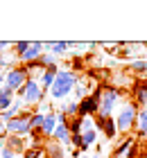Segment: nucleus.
Here are the masks:
<instances>
[{
    "label": "nucleus",
    "instance_id": "obj_5",
    "mask_svg": "<svg viewBox=\"0 0 147 158\" xmlns=\"http://www.w3.org/2000/svg\"><path fill=\"white\" fill-rule=\"evenodd\" d=\"M122 95H124V90L118 88V86H104V93H102V99H100V115L113 118V111L118 109Z\"/></svg>",
    "mask_w": 147,
    "mask_h": 158
},
{
    "label": "nucleus",
    "instance_id": "obj_12",
    "mask_svg": "<svg viewBox=\"0 0 147 158\" xmlns=\"http://www.w3.org/2000/svg\"><path fill=\"white\" fill-rule=\"evenodd\" d=\"M43 158H66V147L50 138L45 142V149H43Z\"/></svg>",
    "mask_w": 147,
    "mask_h": 158
},
{
    "label": "nucleus",
    "instance_id": "obj_1",
    "mask_svg": "<svg viewBox=\"0 0 147 158\" xmlns=\"http://www.w3.org/2000/svg\"><path fill=\"white\" fill-rule=\"evenodd\" d=\"M79 81V77L77 73H72V70H59L57 73V79H54V84L50 86V90H48V95L54 99V102H63L68 95H72V90H75V86Z\"/></svg>",
    "mask_w": 147,
    "mask_h": 158
},
{
    "label": "nucleus",
    "instance_id": "obj_16",
    "mask_svg": "<svg viewBox=\"0 0 147 158\" xmlns=\"http://www.w3.org/2000/svg\"><path fill=\"white\" fill-rule=\"evenodd\" d=\"M52 140H57L59 145H63V147H70V131H68V124H57L54 133H52Z\"/></svg>",
    "mask_w": 147,
    "mask_h": 158
},
{
    "label": "nucleus",
    "instance_id": "obj_26",
    "mask_svg": "<svg viewBox=\"0 0 147 158\" xmlns=\"http://www.w3.org/2000/svg\"><path fill=\"white\" fill-rule=\"evenodd\" d=\"M57 59H59V56H54L52 52H43L39 56V66L41 68H52V66H57Z\"/></svg>",
    "mask_w": 147,
    "mask_h": 158
},
{
    "label": "nucleus",
    "instance_id": "obj_2",
    "mask_svg": "<svg viewBox=\"0 0 147 158\" xmlns=\"http://www.w3.org/2000/svg\"><path fill=\"white\" fill-rule=\"evenodd\" d=\"M138 149H141V138L134 133H122V135H118V140L113 145L111 158H141Z\"/></svg>",
    "mask_w": 147,
    "mask_h": 158
},
{
    "label": "nucleus",
    "instance_id": "obj_21",
    "mask_svg": "<svg viewBox=\"0 0 147 158\" xmlns=\"http://www.w3.org/2000/svg\"><path fill=\"white\" fill-rule=\"evenodd\" d=\"M57 111H63L68 118H77L79 115V102H75V99H70V102H66V104H61Z\"/></svg>",
    "mask_w": 147,
    "mask_h": 158
},
{
    "label": "nucleus",
    "instance_id": "obj_24",
    "mask_svg": "<svg viewBox=\"0 0 147 158\" xmlns=\"http://www.w3.org/2000/svg\"><path fill=\"white\" fill-rule=\"evenodd\" d=\"M97 129H88V131H84L82 133V138H84V147H86V152H88V149H91L93 145H95V142H97Z\"/></svg>",
    "mask_w": 147,
    "mask_h": 158
},
{
    "label": "nucleus",
    "instance_id": "obj_32",
    "mask_svg": "<svg viewBox=\"0 0 147 158\" xmlns=\"http://www.w3.org/2000/svg\"><path fill=\"white\" fill-rule=\"evenodd\" d=\"M79 158H100L97 154H95V156H79Z\"/></svg>",
    "mask_w": 147,
    "mask_h": 158
},
{
    "label": "nucleus",
    "instance_id": "obj_29",
    "mask_svg": "<svg viewBox=\"0 0 147 158\" xmlns=\"http://www.w3.org/2000/svg\"><path fill=\"white\" fill-rule=\"evenodd\" d=\"M0 158H16V154H14L9 147H5V145H2V147H0Z\"/></svg>",
    "mask_w": 147,
    "mask_h": 158
},
{
    "label": "nucleus",
    "instance_id": "obj_15",
    "mask_svg": "<svg viewBox=\"0 0 147 158\" xmlns=\"http://www.w3.org/2000/svg\"><path fill=\"white\" fill-rule=\"evenodd\" d=\"M54 129H57V111H50V113H45V122H43V129H41L43 138L50 140L52 133H54Z\"/></svg>",
    "mask_w": 147,
    "mask_h": 158
},
{
    "label": "nucleus",
    "instance_id": "obj_27",
    "mask_svg": "<svg viewBox=\"0 0 147 158\" xmlns=\"http://www.w3.org/2000/svg\"><path fill=\"white\" fill-rule=\"evenodd\" d=\"M84 97H88V88H86V84L82 81V79H79L75 90H72V99H75V102H82Z\"/></svg>",
    "mask_w": 147,
    "mask_h": 158
},
{
    "label": "nucleus",
    "instance_id": "obj_31",
    "mask_svg": "<svg viewBox=\"0 0 147 158\" xmlns=\"http://www.w3.org/2000/svg\"><path fill=\"white\" fill-rule=\"evenodd\" d=\"M5 75L7 73H0V86H5Z\"/></svg>",
    "mask_w": 147,
    "mask_h": 158
},
{
    "label": "nucleus",
    "instance_id": "obj_34",
    "mask_svg": "<svg viewBox=\"0 0 147 158\" xmlns=\"http://www.w3.org/2000/svg\"><path fill=\"white\" fill-rule=\"evenodd\" d=\"M16 158H23V156H16Z\"/></svg>",
    "mask_w": 147,
    "mask_h": 158
},
{
    "label": "nucleus",
    "instance_id": "obj_28",
    "mask_svg": "<svg viewBox=\"0 0 147 158\" xmlns=\"http://www.w3.org/2000/svg\"><path fill=\"white\" fill-rule=\"evenodd\" d=\"M27 48H29V41H18V43H14L11 50H14V54H16V56H20Z\"/></svg>",
    "mask_w": 147,
    "mask_h": 158
},
{
    "label": "nucleus",
    "instance_id": "obj_8",
    "mask_svg": "<svg viewBox=\"0 0 147 158\" xmlns=\"http://www.w3.org/2000/svg\"><path fill=\"white\" fill-rule=\"evenodd\" d=\"M93 120H95V129L104 133L109 142L118 140V135H120V133H118V124H115V118H104V115H100V113H97V115H95Z\"/></svg>",
    "mask_w": 147,
    "mask_h": 158
},
{
    "label": "nucleus",
    "instance_id": "obj_17",
    "mask_svg": "<svg viewBox=\"0 0 147 158\" xmlns=\"http://www.w3.org/2000/svg\"><path fill=\"white\" fill-rule=\"evenodd\" d=\"M14 93L11 88H7V86H0V113H5L9 106L14 104Z\"/></svg>",
    "mask_w": 147,
    "mask_h": 158
},
{
    "label": "nucleus",
    "instance_id": "obj_4",
    "mask_svg": "<svg viewBox=\"0 0 147 158\" xmlns=\"http://www.w3.org/2000/svg\"><path fill=\"white\" fill-rule=\"evenodd\" d=\"M16 97H18L25 106H34V104H43V99H45V90L41 88V84L36 81V79L29 77L23 88L16 90Z\"/></svg>",
    "mask_w": 147,
    "mask_h": 158
},
{
    "label": "nucleus",
    "instance_id": "obj_23",
    "mask_svg": "<svg viewBox=\"0 0 147 158\" xmlns=\"http://www.w3.org/2000/svg\"><path fill=\"white\" fill-rule=\"evenodd\" d=\"M68 131H70V135H79V133H84V118H70V122H68Z\"/></svg>",
    "mask_w": 147,
    "mask_h": 158
},
{
    "label": "nucleus",
    "instance_id": "obj_14",
    "mask_svg": "<svg viewBox=\"0 0 147 158\" xmlns=\"http://www.w3.org/2000/svg\"><path fill=\"white\" fill-rule=\"evenodd\" d=\"M5 147H9L16 156H23V152H25V138H20V135H7V140H5Z\"/></svg>",
    "mask_w": 147,
    "mask_h": 158
},
{
    "label": "nucleus",
    "instance_id": "obj_20",
    "mask_svg": "<svg viewBox=\"0 0 147 158\" xmlns=\"http://www.w3.org/2000/svg\"><path fill=\"white\" fill-rule=\"evenodd\" d=\"M43 122H45V113L32 111V115H29V127H32V131H41V129H43Z\"/></svg>",
    "mask_w": 147,
    "mask_h": 158
},
{
    "label": "nucleus",
    "instance_id": "obj_7",
    "mask_svg": "<svg viewBox=\"0 0 147 158\" xmlns=\"http://www.w3.org/2000/svg\"><path fill=\"white\" fill-rule=\"evenodd\" d=\"M29 115H32L29 111H23L18 118L9 120V122L5 124L7 133H11V135H20V138H27V135L32 133V127H29Z\"/></svg>",
    "mask_w": 147,
    "mask_h": 158
},
{
    "label": "nucleus",
    "instance_id": "obj_11",
    "mask_svg": "<svg viewBox=\"0 0 147 158\" xmlns=\"http://www.w3.org/2000/svg\"><path fill=\"white\" fill-rule=\"evenodd\" d=\"M72 48H75V43H70V41H45L43 43V50H45V52H52L54 56H61Z\"/></svg>",
    "mask_w": 147,
    "mask_h": 158
},
{
    "label": "nucleus",
    "instance_id": "obj_9",
    "mask_svg": "<svg viewBox=\"0 0 147 158\" xmlns=\"http://www.w3.org/2000/svg\"><path fill=\"white\" fill-rule=\"evenodd\" d=\"M131 102L138 104V109H147V79H138L131 86Z\"/></svg>",
    "mask_w": 147,
    "mask_h": 158
},
{
    "label": "nucleus",
    "instance_id": "obj_3",
    "mask_svg": "<svg viewBox=\"0 0 147 158\" xmlns=\"http://www.w3.org/2000/svg\"><path fill=\"white\" fill-rule=\"evenodd\" d=\"M138 104L127 99L120 109H118V115H115V124H118V133H131L136 127V118H138Z\"/></svg>",
    "mask_w": 147,
    "mask_h": 158
},
{
    "label": "nucleus",
    "instance_id": "obj_25",
    "mask_svg": "<svg viewBox=\"0 0 147 158\" xmlns=\"http://www.w3.org/2000/svg\"><path fill=\"white\" fill-rule=\"evenodd\" d=\"M43 149H45V145H29L25 147V152H23V158H43Z\"/></svg>",
    "mask_w": 147,
    "mask_h": 158
},
{
    "label": "nucleus",
    "instance_id": "obj_10",
    "mask_svg": "<svg viewBox=\"0 0 147 158\" xmlns=\"http://www.w3.org/2000/svg\"><path fill=\"white\" fill-rule=\"evenodd\" d=\"M45 52V50H43V43L41 41H32L29 43V48L25 50L23 54L18 56V61L20 63H32V61H39V56Z\"/></svg>",
    "mask_w": 147,
    "mask_h": 158
},
{
    "label": "nucleus",
    "instance_id": "obj_6",
    "mask_svg": "<svg viewBox=\"0 0 147 158\" xmlns=\"http://www.w3.org/2000/svg\"><path fill=\"white\" fill-rule=\"evenodd\" d=\"M27 79H29V73H27V68L23 66V63H20V66H14V68L7 70V75H5V86L16 93V90H20V88L27 84Z\"/></svg>",
    "mask_w": 147,
    "mask_h": 158
},
{
    "label": "nucleus",
    "instance_id": "obj_22",
    "mask_svg": "<svg viewBox=\"0 0 147 158\" xmlns=\"http://www.w3.org/2000/svg\"><path fill=\"white\" fill-rule=\"evenodd\" d=\"M14 61H18V56L14 54V50H11V52H2V54H0V70L14 68Z\"/></svg>",
    "mask_w": 147,
    "mask_h": 158
},
{
    "label": "nucleus",
    "instance_id": "obj_33",
    "mask_svg": "<svg viewBox=\"0 0 147 158\" xmlns=\"http://www.w3.org/2000/svg\"><path fill=\"white\" fill-rule=\"evenodd\" d=\"M0 127H5V124H2V120H0Z\"/></svg>",
    "mask_w": 147,
    "mask_h": 158
},
{
    "label": "nucleus",
    "instance_id": "obj_13",
    "mask_svg": "<svg viewBox=\"0 0 147 158\" xmlns=\"http://www.w3.org/2000/svg\"><path fill=\"white\" fill-rule=\"evenodd\" d=\"M59 70H61L59 66H52V68H45V70H43V75H41V79H39V84H41V88L45 90V93L50 90V86L54 84V79H57V73H59Z\"/></svg>",
    "mask_w": 147,
    "mask_h": 158
},
{
    "label": "nucleus",
    "instance_id": "obj_18",
    "mask_svg": "<svg viewBox=\"0 0 147 158\" xmlns=\"http://www.w3.org/2000/svg\"><path fill=\"white\" fill-rule=\"evenodd\" d=\"M136 135L138 138H145L147 135V109H141L138 111V118H136Z\"/></svg>",
    "mask_w": 147,
    "mask_h": 158
},
{
    "label": "nucleus",
    "instance_id": "obj_30",
    "mask_svg": "<svg viewBox=\"0 0 147 158\" xmlns=\"http://www.w3.org/2000/svg\"><path fill=\"white\" fill-rule=\"evenodd\" d=\"M9 48H14V43H7V41H0V54L5 52V50H9Z\"/></svg>",
    "mask_w": 147,
    "mask_h": 158
},
{
    "label": "nucleus",
    "instance_id": "obj_19",
    "mask_svg": "<svg viewBox=\"0 0 147 158\" xmlns=\"http://www.w3.org/2000/svg\"><path fill=\"white\" fill-rule=\"evenodd\" d=\"M127 70H131L134 75H147V59H131Z\"/></svg>",
    "mask_w": 147,
    "mask_h": 158
}]
</instances>
